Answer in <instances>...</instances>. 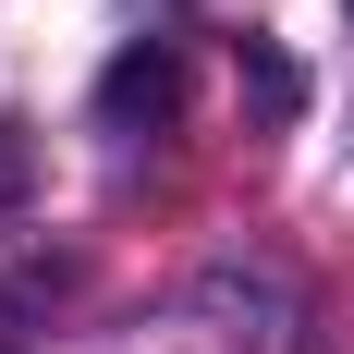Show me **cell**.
Masks as SVG:
<instances>
[{"label":"cell","mask_w":354,"mask_h":354,"mask_svg":"<svg viewBox=\"0 0 354 354\" xmlns=\"http://www.w3.org/2000/svg\"><path fill=\"white\" fill-rule=\"evenodd\" d=\"M171 110H183V62L135 37V49L98 73V122H110V135H147V122H171Z\"/></svg>","instance_id":"obj_1"},{"label":"cell","mask_w":354,"mask_h":354,"mask_svg":"<svg viewBox=\"0 0 354 354\" xmlns=\"http://www.w3.org/2000/svg\"><path fill=\"white\" fill-rule=\"evenodd\" d=\"M245 98H257V122H293V110H306V73H293L269 37H245Z\"/></svg>","instance_id":"obj_2"},{"label":"cell","mask_w":354,"mask_h":354,"mask_svg":"<svg viewBox=\"0 0 354 354\" xmlns=\"http://www.w3.org/2000/svg\"><path fill=\"white\" fill-rule=\"evenodd\" d=\"M342 12H354V0H342Z\"/></svg>","instance_id":"obj_3"}]
</instances>
